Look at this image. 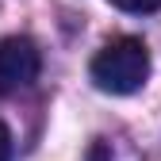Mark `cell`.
Returning a JSON list of instances; mask_svg holds the SVG:
<instances>
[{
  "label": "cell",
  "mask_w": 161,
  "mask_h": 161,
  "mask_svg": "<svg viewBox=\"0 0 161 161\" xmlns=\"http://www.w3.org/2000/svg\"><path fill=\"white\" fill-rule=\"evenodd\" d=\"M108 4H115V8H123V12H157L161 8V0H108Z\"/></svg>",
  "instance_id": "3"
},
{
  "label": "cell",
  "mask_w": 161,
  "mask_h": 161,
  "mask_svg": "<svg viewBox=\"0 0 161 161\" xmlns=\"http://www.w3.org/2000/svg\"><path fill=\"white\" fill-rule=\"evenodd\" d=\"M88 73H92V85L100 92H111V96L138 92L146 85V77H150V50H146L142 38H134V35L111 38V42H104V50L92 58Z\"/></svg>",
  "instance_id": "1"
},
{
  "label": "cell",
  "mask_w": 161,
  "mask_h": 161,
  "mask_svg": "<svg viewBox=\"0 0 161 161\" xmlns=\"http://www.w3.org/2000/svg\"><path fill=\"white\" fill-rule=\"evenodd\" d=\"M38 46L27 35L0 38V96H15L38 77Z\"/></svg>",
  "instance_id": "2"
},
{
  "label": "cell",
  "mask_w": 161,
  "mask_h": 161,
  "mask_svg": "<svg viewBox=\"0 0 161 161\" xmlns=\"http://www.w3.org/2000/svg\"><path fill=\"white\" fill-rule=\"evenodd\" d=\"M12 157V134H8V127L0 123V161H8Z\"/></svg>",
  "instance_id": "4"
}]
</instances>
